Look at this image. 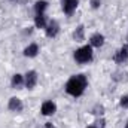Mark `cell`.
<instances>
[{
  "mask_svg": "<svg viewBox=\"0 0 128 128\" xmlns=\"http://www.w3.org/2000/svg\"><path fill=\"white\" fill-rule=\"evenodd\" d=\"M86 85H88V79L85 74H74L67 80L66 92L72 97H80L85 92Z\"/></svg>",
  "mask_w": 128,
  "mask_h": 128,
  "instance_id": "6da1fadb",
  "label": "cell"
},
{
  "mask_svg": "<svg viewBox=\"0 0 128 128\" xmlns=\"http://www.w3.org/2000/svg\"><path fill=\"white\" fill-rule=\"evenodd\" d=\"M76 63L79 64H88L92 61V57H94V52H92V46L91 45H85V46H80L79 49L74 51L73 54Z\"/></svg>",
  "mask_w": 128,
  "mask_h": 128,
  "instance_id": "7a4b0ae2",
  "label": "cell"
},
{
  "mask_svg": "<svg viewBox=\"0 0 128 128\" xmlns=\"http://www.w3.org/2000/svg\"><path fill=\"white\" fill-rule=\"evenodd\" d=\"M113 61L116 64H127L128 63V46H122V48H119L115 52Z\"/></svg>",
  "mask_w": 128,
  "mask_h": 128,
  "instance_id": "3957f363",
  "label": "cell"
},
{
  "mask_svg": "<svg viewBox=\"0 0 128 128\" xmlns=\"http://www.w3.org/2000/svg\"><path fill=\"white\" fill-rule=\"evenodd\" d=\"M36 84H37V73H36L34 70L27 72L26 76H24V85H26V88L33 90V88L36 86Z\"/></svg>",
  "mask_w": 128,
  "mask_h": 128,
  "instance_id": "277c9868",
  "label": "cell"
},
{
  "mask_svg": "<svg viewBox=\"0 0 128 128\" xmlns=\"http://www.w3.org/2000/svg\"><path fill=\"white\" fill-rule=\"evenodd\" d=\"M40 112H42L43 116H51L57 112V104L54 101H45L40 107Z\"/></svg>",
  "mask_w": 128,
  "mask_h": 128,
  "instance_id": "5b68a950",
  "label": "cell"
},
{
  "mask_svg": "<svg viewBox=\"0 0 128 128\" xmlns=\"http://www.w3.org/2000/svg\"><path fill=\"white\" fill-rule=\"evenodd\" d=\"M45 32H46V36L48 37H57V34L60 33V26H58V22L57 21H49L48 24H46V27H45Z\"/></svg>",
  "mask_w": 128,
  "mask_h": 128,
  "instance_id": "8992f818",
  "label": "cell"
},
{
  "mask_svg": "<svg viewBox=\"0 0 128 128\" xmlns=\"http://www.w3.org/2000/svg\"><path fill=\"white\" fill-rule=\"evenodd\" d=\"M8 107H9V110L20 113V112H22L24 104H22V101H21L18 97H12V98L9 100V103H8Z\"/></svg>",
  "mask_w": 128,
  "mask_h": 128,
  "instance_id": "52a82bcc",
  "label": "cell"
},
{
  "mask_svg": "<svg viewBox=\"0 0 128 128\" xmlns=\"http://www.w3.org/2000/svg\"><path fill=\"white\" fill-rule=\"evenodd\" d=\"M79 4V0H64L63 2V12L66 15H72Z\"/></svg>",
  "mask_w": 128,
  "mask_h": 128,
  "instance_id": "ba28073f",
  "label": "cell"
},
{
  "mask_svg": "<svg viewBox=\"0 0 128 128\" xmlns=\"http://www.w3.org/2000/svg\"><path fill=\"white\" fill-rule=\"evenodd\" d=\"M90 45L94 46V48H100V46H103V45H104V36L100 34V33L92 34L91 39H90Z\"/></svg>",
  "mask_w": 128,
  "mask_h": 128,
  "instance_id": "9c48e42d",
  "label": "cell"
},
{
  "mask_svg": "<svg viewBox=\"0 0 128 128\" xmlns=\"http://www.w3.org/2000/svg\"><path fill=\"white\" fill-rule=\"evenodd\" d=\"M46 24H48V21H46L45 14H37V15L34 16V26H36L37 28H45Z\"/></svg>",
  "mask_w": 128,
  "mask_h": 128,
  "instance_id": "30bf717a",
  "label": "cell"
},
{
  "mask_svg": "<svg viewBox=\"0 0 128 128\" xmlns=\"http://www.w3.org/2000/svg\"><path fill=\"white\" fill-rule=\"evenodd\" d=\"M37 52H39V46H37L36 43H32V45H28V46L24 49V55H26V57H28V58H33V57H36V55H37Z\"/></svg>",
  "mask_w": 128,
  "mask_h": 128,
  "instance_id": "8fae6325",
  "label": "cell"
},
{
  "mask_svg": "<svg viewBox=\"0 0 128 128\" xmlns=\"http://www.w3.org/2000/svg\"><path fill=\"white\" fill-rule=\"evenodd\" d=\"M46 8H48V2L46 0H37L34 3V12H36V15L37 14H45Z\"/></svg>",
  "mask_w": 128,
  "mask_h": 128,
  "instance_id": "7c38bea8",
  "label": "cell"
},
{
  "mask_svg": "<svg viewBox=\"0 0 128 128\" xmlns=\"http://www.w3.org/2000/svg\"><path fill=\"white\" fill-rule=\"evenodd\" d=\"M73 39H74L76 42H84V40H85V28H84V26H79V27L73 32Z\"/></svg>",
  "mask_w": 128,
  "mask_h": 128,
  "instance_id": "4fadbf2b",
  "label": "cell"
},
{
  "mask_svg": "<svg viewBox=\"0 0 128 128\" xmlns=\"http://www.w3.org/2000/svg\"><path fill=\"white\" fill-rule=\"evenodd\" d=\"M12 88H20L21 85H24V76L22 74H20V73H16V74H14L12 76Z\"/></svg>",
  "mask_w": 128,
  "mask_h": 128,
  "instance_id": "5bb4252c",
  "label": "cell"
},
{
  "mask_svg": "<svg viewBox=\"0 0 128 128\" xmlns=\"http://www.w3.org/2000/svg\"><path fill=\"white\" fill-rule=\"evenodd\" d=\"M119 104H121V107L128 109V96H122V97H121V101H119Z\"/></svg>",
  "mask_w": 128,
  "mask_h": 128,
  "instance_id": "9a60e30c",
  "label": "cell"
},
{
  "mask_svg": "<svg viewBox=\"0 0 128 128\" xmlns=\"http://www.w3.org/2000/svg\"><path fill=\"white\" fill-rule=\"evenodd\" d=\"M100 4H101V0H91V6H92L94 9H97Z\"/></svg>",
  "mask_w": 128,
  "mask_h": 128,
  "instance_id": "2e32d148",
  "label": "cell"
},
{
  "mask_svg": "<svg viewBox=\"0 0 128 128\" xmlns=\"http://www.w3.org/2000/svg\"><path fill=\"white\" fill-rule=\"evenodd\" d=\"M43 128H55V127H54V125H52L51 122H46V124L43 125Z\"/></svg>",
  "mask_w": 128,
  "mask_h": 128,
  "instance_id": "e0dca14e",
  "label": "cell"
},
{
  "mask_svg": "<svg viewBox=\"0 0 128 128\" xmlns=\"http://www.w3.org/2000/svg\"><path fill=\"white\" fill-rule=\"evenodd\" d=\"M125 128H128V122H127V125H125Z\"/></svg>",
  "mask_w": 128,
  "mask_h": 128,
  "instance_id": "ac0fdd59",
  "label": "cell"
},
{
  "mask_svg": "<svg viewBox=\"0 0 128 128\" xmlns=\"http://www.w3.org/2000/svg\"><path fill=\"white\" fill-rule=\"evenodd\" d=\"M88 128H97V127H88Z\"/></svg>",
  "mask_w": 128,
  "mask_h": 128,
  "instance_id": "d6986e66",
  "label": "cell"
}]
</instances>
